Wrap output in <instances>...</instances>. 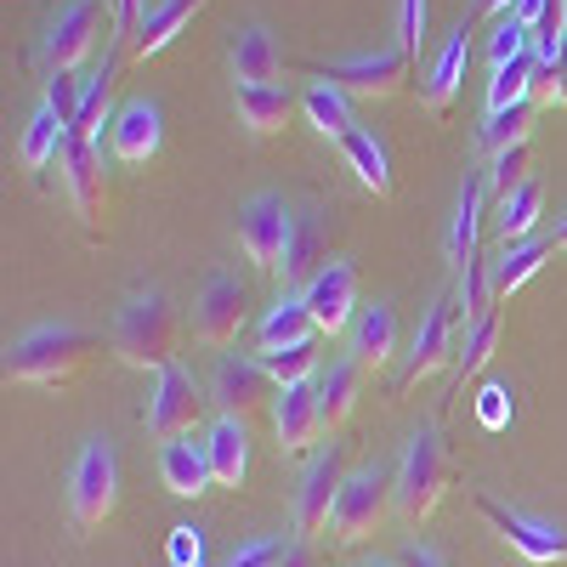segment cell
I'll return each instance as SVG.
<instances>
[{
  "label": "cell",
  "instance_id": "obj_55",
  "mask_svg": "<svg viewBox=\"0 0 567 567\" xmlns=\"http://www.w3.org/2000/svg\"><path fill=\"white\" fill-rule=\"evenodd\" d=\"M363 567H398V561H363Z\"/></svg>",
  "mask_w": 567,
  "mask_h": 567
},
{
  "label": "cell",
  "instance_id": "obj_2",
  "mask_svg": "<svg viewBox=\"0 0 567 567\" xmlns=\"http://www.w3.org/2000/svg\"><path fill=\"white\" fill-rule=\"evenodd\" d=\"M176 341H182V323H176V307L165 290H136L120 312H114V358L125 369H171L176 363Z\"/></svg>",
  "mask_w": 567,
  "mask_h": 567
},
{
  "label": "cell",
  "instance_id": "obj_19",
  "mask_svg": "<svg viewBox=\"0 0 567 567\" xmlns=\"http://www.w3.org/2000/svg\"><path fill=\"white\" fill-rule=\"evenodd\" d=\"M227 63H233V80L239 85H284V52H278L272 29H261V23L233 34Z\"/></svg>",
  "mask_w": 567,
  "mask_h": 567
},
{
  "label": "cell",
  "instance_id": "obj_6",
  "mask_svg": "<svg viewBox=\"0 0 567 567\" xmlns=\"http://www.w3.org/2000/svg\"><path fill=\"white\" fill-rule=\"evenodd\" d=\"M471 505L483 511V523L511 545V550H523L534 567H550V561H567V528H556V523H539V516H528V511H516V505H505V499H494V494H471Z\"/></svg>",
  "mask_w": 567,
  "mask_h": 567
},
{
  "label": "cell",
  "instance_id": "obj_29",
  "mask_svg": "<svg viewBox=\"0 0 567 567\" xmlns=\"http://www.w3.org/2000/svg\"><path fill=\"white\" fill-rule=\"evenodd\" d=\"M312 336H318V323H312L307 301H301V296H284V301L261 318L256 347H261V352H284V347H301V341H312ZM261 352H256V358H261Z\"/></svg>",
  "mask_w": 567,
  "mask_h": 567
},
{
  "label": "cell",
  "instance_id": "obj_8",
  "mask_svg": "<svg viewBox=\"0 0 567 567\" xmlns=\"http://www.w3.org/2000/svg\"><path fill=\"white\" fill-rule=\"evenodd\" d=\"M290 239H296V216L278 194H256L245 199L239 210V250L250 256L256 272H278L284 256H290Z\"/></svg>",
  "mask_w": 567,
  "mask_h": 567
},
{
  "label": "cell",
  "instance_id": "obj_16",
  "mask_svg": "<svg viewBox=\"0 0 567 567\" xmlns=\"http://www.w3.org/2000/svg\"><path fill=\"white\" fill-rule=\"evenodd\" d=\"M159 142H165V114H159V103H148V97L120 103V114H114V125H109V154H114L120 165H148V159L159 154Z\"/></svg>",
  "mask_w": 567,
  "mask_h": 567
},
{
  "label": "cell",
  "instance_id": "obj_9",
  "mask_svg": "<svg viewBox=\"0 0 567 567\" xmlns=\"http://www.w3.org/2000/svg\"><path fill=\"white\" fill-rule=\"evenodd\" d=\"M199 409H205L199 381H194V374H187L182 363H171V369H159V381H154L148 403H142V425H148V437L176 443V437H187V432L199 425Z\"/></svg>",
  "mask_w": 567,
  "mask_h": 567
},
{
  "label": "cell",
  "instance_id": "obj_22",
  "mask_svg": "<svg viewBox=\"0 0 567 567\" xmlns=\"http://www.w3.org/2000/svg\"><path fill=\"white\" fill-rule=\"evenodd\" d=\"M329 261H336V256H329L323 221L301 216V221H296V239H290V256H284V267H278L284 290H290V296H307V290H312V278H318Z\"/></svg>",
  "mask_w": 567,
  "mask_h": 567
},
{
  "label": "cell",
  "instance_id": "obj_38",
  "mask_svg": "<svg viewBox=\"0 0 567 567\" xmlns=\"http://www.w3.org/2000/svg\"><path fill=\"white\" fill-rule=\"evenodd\" d=\"M261 369L272 374L278 386L318 381V369H323V336H312V341H301V347H284V352H261Z\"/></svg>",
  "mask_w": 567,
  "mask_h": 567
},
{
  "label": "cell",
  "instance_id": "obj_53",
  "mask_svg": "<svg viewBox=\"0 0 567 567\" xmlns=\"http://www.w3.org/2000/svg\"><path fill=\"white\" fill-rule=\"evenodd\" d=\"M516 12V0H477V18H505Z\"/></svg>",
  "mask_w": 567,
  "mask_h": 567
},
{
  "label": "cell",
  "instance_id": "obj_52",
  "mask_svg": "<svg viewBox=\"0 0 567 567\" xmlns=\"http://www.w3.org/2000/svg\"><path fill=\"white\" fill-rule=\"evenodd\" d=\"M545 7H550V0H516V18H523V23L534 29V23L545 18Z\"/></svg>",
  "mask_w": 567,
  "mask_h": 567
},
{
  "label": "cell",
  "instance_id": "obj_23",
  "mask_svg": "<svg viewBox=\"0 0 567 567\" xmlns=\"http://www.w3.org/2000/svg\"><path fill=\"white\" fill-rule=\"evenodd\" d=\"M205 7H210V0H159V7H148V12H142V23H136V34H131V58L165 52V45H171L187 23H194Z\"/></svg>",
  "mask_w": 567,
  "mask_h": 567
},
{
  "label": "cell",
  "instance_id": "obj_20",
  "mask_svg": "<svg viewBox=\"0 0 567 567\" xmlns=\"http://www.w3.org/2000/svg\"><path fill=\"white\" fill-rule=\"evenodd\" d=\"M363 381L369 374L352 363V358H336L318 369V414H323V437L341 432V425L358 414V398H363Z\"/></svg>",
  "mask_w": 567,
  "mask_h": 567
},
{
  "label": "cell",
  "instance_id": "obj_28",
  "mask_svg": "<svg viewBox=\"0 0 567 567\" xmlns=\"http://www.w3.org/2000/svg\"><path fill=\"white\" fill-rule=\"evenodd\" d=\"M159 477H165V488L176 494V499H199L216 477H210V460H205V443L194 449L187 437H176V443H165L159 449Z\"/></svg>",
  "mask_w": 567,
  "mask_h": 567
},
{
  "label": "cell",
  "instance_id": "obj_26",
  "mask_svg": "<svg viewBox=\"0 0 567 567\" xmlns=\"http://www.w3.org/2000/svg\"><path fill=\"white\" fill-rule=\"evenodd\" d=\"M205 460H210V477L221 488H239L245 483V471H250V432H245V420H216L210 425V437H205Z\"/></svg>",
  "mask_w": 567,
  "mask_h": 567
},
{
  "label": "cell",
  "instance_id": "obj_30",
  "mask_svg": "<svg viewBox=\"0 0 567 567\" xmlns=\"http://www.w3.org/2000/svg\"><path fill=\"white\" fill-rule=\"evenodd\" d=\"M301 109H307V120H312V131L318 136H329V142H347L352 131H358V114H352V97L341 85H329V80H318L307 97H301Z\"/></svg>",
  "mask_w": 567,
  "mask_h": 567
},
{
  "label": "cell",
  "instance_id": "obj_27",
  "mask_svg": "<svg viewBox=\"0 0 567 567\" xmlns=\"http://www.w3.org/2000/svg\"><path fill=\"white\" fill-rule=\"evenodd\" d=\"M483 199H488V171H471L460 182V210H454V233H449V256L465 272L477 261V227H483Z\"/></svg>",
  "mask_w": 567,
  "mask_h": 567
},
{
  "label": "cell",
  "instance_id": "obj_51",
  "mask_svg": "<svg viewBox=\"0 0 567 567\" xmlns=\"http://www.w3.org/2000/svg\"><path fill=\"white\" fill-rule=\"evenodd\" d=\"M278 567H318V556H312L307 539H296V545H284V561Z\"/></svg>",
  "mask_w": 567,
  "mask_h": 567
},
{
  "label": "cell",
  "instance_id": "obj_18",
  "mask_svg": "<svg viewBox=\"0 0 567 567\" xmlns=\"http://www.w3.org/2000/svg\"><path fill=\"white\" fill-rule=\"evenodd\" d=\"M272 425H278V449H284V454H312V449H318V437H323V414H318V381L278 386Z\"/></svg>",
  "mask_w": 567,
  "mask_h": 567
},
{
  "label": "cell",
  "instance_id": "obj_36",
  "mask_svg": "<svg viewBox=\"0 0 567 567\" xmlns=\"http://www.w3.org/2000/svg\"><path fill=\"white\" fill-rule=\"evenodd\" d=\"M528 131H534V103L499 109V114H488V120H483L477 148H483L488 159H494V154H505V148H528Z\"/></svg>",
  "mask_w": 567,
  "mask_h": 567
},
{
  "label": "cell",
  "instance_id": "obj_34",
  "mask_svg": "<svg viewBox=\"0 0 567 567\" xmlns=\"http://www.w3.org/2000/svg\"><path fill=\"white\" fill-rule=\"evenodd\" d=\"M114 85H120V58H109L103 63V74L91 80V97H85V109H80V120L69 125V136H80V142H103V125H114Z\"/></svg>",
  "mask_w": 567,
  "mask_h": 567
},
{
  "label": "cell",
  "instance_id": "obj_13",
  "mask_svg": "<svg viewBox=\"0 0 567 567\" xmlns=\"http://www.w3.org/2000/svg\"><path fill=\"white\" fill-rule=\"evenodd\" d=\"M103 12H109V0H69V7L58 12V23H52V34H45V63L52 69H80L91 52H97V40H103Z\"/></svg>",
  "mask_w": 567,
  "mask_h": 567
},
{
  "label": "cell",
  "instance_id": "obj_45",
  "mask_svg": "<svg viewBox=\"0 0 567 567\" xmlns=\"http://www.w3.org/2000/svg\"><path fill=\"white\" fill-rule=\"evenodd\" d=\"M534 97H539V103H550V109H567V52H561L556 63H539Z\"/></svg>",
  "mask_w": 567,
  "mask_h": 567
},
{
  "label": "cell",
  "instance_id": "obj_43",
  "mask_svg": "<svg viewBox=\"0 0 567 567\" xmlns=\"http://www.w3.org/2000/svg\"><path fill=\"white\" fill-rule=\"evenodd\" d=\"M528 171H534V154L528 148H505V154H494V165H488V194H516V187L528 182Z\"/></svg>",
  "mask_w": 567,
  "mask_h": 567
},
{
  "label": "cell",
  "instance_id": "obj_12",
  "mask_svg": "<svg viewBox=\"0 0 567 567\" xmlns=\"http://www.w3.org/2000/svg\"><path fill=\"white\" fill-rule=\"evenodd\" d=\"M352 477V471L341 465V449H329L307 465V477L296 488V539H318L329 534V523H336V499H341V483Z\"/></svg>",
  "mask_w": 567,
  "mask_h": 567
},
{
  "label": "cell",
  "instance_id": "obj_31",
  "mask_svg": "<svg viewBox=\"0 0 567 567\" xmlns=\"http://www.w3.org/2000/svg\"><path fill=\"white\" fill-rule=\"evenodd\" d=\"M545 256H550V239H539V233H534V239H516V245H505V250H499V256L488 261L499 301L523 290V284H528V278H534V272L545 267Z\"/></svg>",
  "mask_w": 567,
  "mask_h": 567
},
{
  "label": "cell",
  "instance_id": "obj_32",
  "mask_svg": "<svg viewBox=\"0 0 567 567\" xmlns=\"http://www.w3.org/2000/svg\"><path fill=\"white\" fill-rule=\"evenodd\" d=\"M341 154H347V165L358 171V182L369 187L374 199H392V159H386V148H381V136L358 125V131L341 142Z\"/></svg>",
  "mask_w": 567,
  "mask_h": 567
},
{
  "label": "cell",
  "instance_id": "obj_42",
  "mask_svg": "<svg viewBox=\"0 0 567 567\" xmlns=\"http://www.w3.org/2000/svg\"><path fill=\"white\" fill-rule=\"evenodd\" d=\"M523 52H534V29L516 18V12H505V18H494V34H488V63L499 69V63H516Z\"/></svg>",
  "mask_w": 567,
  "mask_h": 567
},
{
  "label": "cell",
  "instance_id": "obj_50",
  "mask_svg": "<svg viewBox=\"0 0 567 567\" xmlns=\"http://www.w3.org/2000/svg\"><path fill=\"white\" fill-rule=\"evenodd\" d=\"M136 7H142V0H109V12H114V29H120V34H136V29H131V23H142Z\"/></svg>",
  "mask_w": 567,
  "mask_h": 567
},
{
  "label": "cell",
  "instance_id": "obj_37",
  "mask_svg": "<svg viewBox=\"0 0 567 567\" xmlns=\"http://www.w3.org/2000/svg\"><path fill=\"white\" fill-rule=\"evenodd\" d=\"M534 80H539V58H534V52H523L516 63H499V69H494V80H488V114L528 103Z\"/></svg>",
  "mask_w": 567,
  "mask_h": 567
},
{
  "label": "cell",
  "instance_id": "obj_1",
  "mask_svg": "<svg viewBox=\"0 0 567 567\" xmlns=\"http://www.w3.org/2000/svg\"><path fill=\"white\" fill-rule=\"evenodd\" d=\"M91 358H97V341H91L85 329H74V323H34L29 336H18L12 352H7V381L63 392L91 369Z\"/></svg>",
  "mask_w": 567,
  "mask_h": 567
},
{
  "label": "cell",
  "instance_id": "obj_24",
  "mask_svg": "<svg viewBox=\"0 0 567 567\" xmlns=\"http://www.w3.org/2000/svg\"><path fill=\"white\" fill-rule=\"evenodd\" d=\"M465 63H471V23H460V29L443 40V52H437L432 74H425V109H432L437 120H443V114L454 109V97H460Z\"/></svg>",
  "mask_w": 567,
  "mask_h": 567
},
{
  "label": "cell",
  "instance_id": "obj_3",
  "mask_svg": "<svg viewBox=\"0 0 567 567\" xmlns=\"http://www.w3.org/2000/svg\"><path fill=\"white\" fill-rule=\"evenodd\" d=\"M449 483H454V460H449V443H443V432H437V425H420V432L409 437V454H403V465H398V516L420 528L425 516H432V511L443 505Z\"/></svg>",
  "mask_w": 567,
  "mask_h": 567
},
{
  "label": "cell",
  "instance_id": "obj_11",
  "mask_svg": "<svg viewBox=\"0 0 567 567\" xmlns=\"http://www.w3.org/2000/svg\"><path fill=\"white\" fill-rule=\"evenodd\" d=\"M210 403L227 414V420H250L261 409L278 403V381L261 369V358H221L216 374H210Z\"/></svg>",
  "mask_w": 567,
  "mask_h": 567
},
{
  "label": "cell",
  "instance_id": "obj_4",
  "mask_svg": "<svg viewBox=\"0 0 567 567\" xmlns=\"http://www.w3.org/2000/svg\"><path fill=\"white\" fill-rule=\"evenodd\" d=\"M392 505H398V471L392 465H363V471H352V477L341 483L329 534H336V545H363V539H374L386 528Z\"/></svg>",
  "mask_w": 567,
  "mask_h": 567
},
{
  "label": "cell",
  "instance_id": "obj_40",
  "mask_svg": "<svg viewBox=\"0 0 567 567\" xmlns=\"http://www.w3.org/2000/svg\"><path fill=\"white\" fill-rule=\"evenodd\" d=\"M494 347H499V312L465 323V341H460V352H454V374H460V381L483 374V363L494 358Z\"/></svg>",
  "mask_w": 567,
  "mask_h": 567
},
{
  "label": "cell",
  "instance_id": "obj_33",
  "mask_svg": "<svg viewBox=\"0 0 567 567\" xmlns=\"http://www.w3.org/2000/svg\"><path fill=\"white\" fill-rule=\"evenodd\" d=\"M539 210H545V187L528 176L516 194H505L499 199V210H494V233L505 245H516V239H534V227H539Z\"/></svg>",
  "mask_w": 567,
  "mask_h": 567
},
{
  "label": "cell",
  "instance_id": "obj_47",
  "mask_svg": "<svg viewBox=\"0 0 567 567\" xmlns=\"http://www.w3.org/2000/svg\"><path fill=\"white\" fill-rule=\"evenodd\" d=\"M477 414H483V425H488V432H505V420H511V392H505V386H483V398H477Z\"/></svg>",
  "mask_w": 567,
  "mask_h": 567
},
{
  "label": "cell",
  "instance_id": "obj_5",
  "mask_svg": "<svg viewBox=\"0 0 567 567\" xmlns=\"http://www.w3.org/2000/svg\"><path fill=\"white\" fill-rule=\"evenodd\" d=\"M69 505H74V528H103L114 516V505H120V460H114L109 437H91L80 449Z\"/></svg>",
  "mask_w": 567,
  "mask_h": 567
},
{
  "label": "cell",
  "instance_id": "obj_46",
  "mask_svg": "<svg viewBox=\"0 0 567 567\" xmlns=\"http://www.w3.org/2000/svg\"><path fill=\"white\" fill-rule=\"evenodd\" d=\"M284 561V545L278 539H250V545H239L221 567H278Z\"/></svg>",
  "mask_w": 567,
  "mask_h": 567
},
{
  "label": "cell",
  "instance_id": "obj_49",
  "mask_svg": "<svg viewBox=\"0 0 567 567\" xmlns=\"http://www.w3.org/2000/svg\"><path fill=\"white\" fill-rule=\"evenodd\" d=\"M398 567H449L432 545H403V556H398Z\"/></svg>",
  "mask_w": 567,
  "mask_h": 567
},
{
  "label": "cell",
  "instance_id": "obj_44",
  "mask_svg": "<svg viewBox=\"0 0 567 567\" xmlns=\"http://www.w3.org/2000/svg\"><path fill=\"white\" fill-rule=\"evenodd\" d=\"M425 45V0H398V52L420 58Z\"/></svg>",
  "mask_w": 567,
  "mask_h": 567
},
{
  "label": "cell",
  "instance_id": "obj_35",
  "mask_svg": "<svg viewBox=\"0 0 567 567\" xmlns=\"http://www.w3.org/2000/svg\"><path fill=\"white\" fill-rule=\"evenodd\" d=\"M63 142H69V125L40 103V109H34V120L23 125V148H18V159H23L29 171H45V165H52V159L63 154Z\"/></svg>",
  "mask_w": 567,
  "mask_h": 567
},
{
  "label": "cell",
  "instance_id": "obj_17",
  "mask_svg": "<svg viewBox=\"0 0 567 567\" xmlns=\"http://www.w3.org/2000/svg\"><path fill=\"white\" fill-rule=\"evenodd\" d=\"M301 301H307V312H312V323H318V336H341L347 323H358V318H352V307H358V267H352V261H329V267L312 278V290H307Z\"/></svg>",
  "mask_w": 567,
  "mask_h": 567
},
{
  "label": "cell",
  "instance_id": "obj_14",
  "mask_svg": "<svg viewBox=\"0 0 567 567\" xmlns=\"http://www.w3.org/2000/svg\"><path fill=\"white\" fill-rule=\"evenodd\" d=\"M239 329H245V290H239V278L210 272L199 301H194V336L210 352H227L233 341H239Z\"/></svg>",
  "mask_w": 567,
  "mask_h": 567
},
{
  "label": "cell",
  "instance_id": "obj_48",
  "mask_svg": "<svg viewBox=\"0 0 567 567\" xmlns=\"http://www.w3.org/2000/svg\"><path fill=\"white\" fill-rule=\"evenodd\" d=\"M199 550H205L199 528H176L171 534V567H199Z\"/></svg>",
  "mask_w": 567,
  "mask_h": 567
},
{
  "label": "cell",
  "instance_id": "obj_25",
  "mask_svg": "<svg viewBox=\"0 0 567 567\" xmlns=\"http://www.w3.org/2000/svg\"><path fill=\"white\" fill-rule=\"evenodd\" d=\"M233 109H239V125L250 136H278L284 125H290V85H239L233 91Z\"/></svg>",
  "mask_w": 567,
  "mask_h": 567
},
{
  "label": "cell",
  "instance_id": "obj_15",
  "mask_svg": "<svg viewBox=\"0 0 567 567\" xmlns=\"http://www.w3.org/2000/svg\"><path fill=\"white\" fill-rule=\"evenodd\" d=\"M454 296H437L432 307H425L420 329H414V352H409V369H403V392L420 386V381H432V374L443 363H454Z\"/></svg>",
  "mask_w": 567,
  "mask_h": 567
},
{
  "label": "cell",
  "instance_id": "obj_10",
  "mask_svg": "<svg viewBox=\"0 0 567 567\" xmlns=\"http://www.w3.org/2000/svg\"><path fill=\"white\" fill-rule=\"evenodd\" d=\"M409 69H414V58H403V52H358V58L323 63L318 80L341 85L347 97H403Z\"/></svg>",
  "mask_w": 567,
  "mask_h": 567
},
{
  "label": "cell",
  "instance_id": "obj_7",
  "mask_svg": "<svg viewBox=\"0 0 567 567\" xmlns=\"http://www.w3.org/2000/svg\"><path fill=\"white\" fill-rule=\"evenodd\" d=\"M58 171H63V187H69V205L74 216L85 221V233L97 239L109 227V176H103V142H80L69 136L63 154H58Z\"/></svg>",
  "mask_w": 567,
  "mask_h": 567
},
{
  "label": "cell",
  "instance_id": "obj_41",
  "mask_svg": "<svg viewBox=\"0 0 567 567\" xmlns=\"http://www.w3.org/2000/svg\"><path fill=\"white\" fill-rule=\"evenodd\" d=\"M85 97H91V80H85L80 69H52V80H45V109H52L63 125L80 120Z\"/></svg>",
  "mask_w": 567,
  "mask_h": 567
},
{
  "label": "cell",
  "instance_id": "obj_54",
  "mask_svg": "<svg viewBox=\"0 0 567 567\" xmlns=\"http://www.w3.org/2000/svg\"><path fill=\"white\" fill-rule=\"evenodd\" d=\"M556 245L567 250V216H561V227H556Z\"/></svg>",
  "mask_w": 567,
  "mask_h": 567
},
{
  "label": "cell",
  "instance_id": "obj_21",
  "mask_svg": "<svg viewBox=\"0 0 567 567\" xmlns=\"http://www.w3.org/2000/svg\"><path fill=\"white\" fill-rule=\"evenodd\" d=\"M392 352H398V312H392L386 301H381V307H363L358 323H352V336H347V358H352L363 374H374V369L392 363Z\"/></svg>",
  "mask_w": 567,
  "mask_h": 567
},
{
  "label": "cell",
  "instance_id": "obj_39",
  "mask_svg": "<svg viewBox=\"0 0 567 567\" xmlns=\"http://www.w3.org/2000/svg\"><path fill=\"white\" fill-rule=\"evenodd\" d=\"M494 301H499V290H494L488 261H471V267L460 272V284H454V312H460L465 323H477V318L494 312Z\"/></svg>",
  "mask_w": 567,
  "mask_h": 567
}]
</instances>
